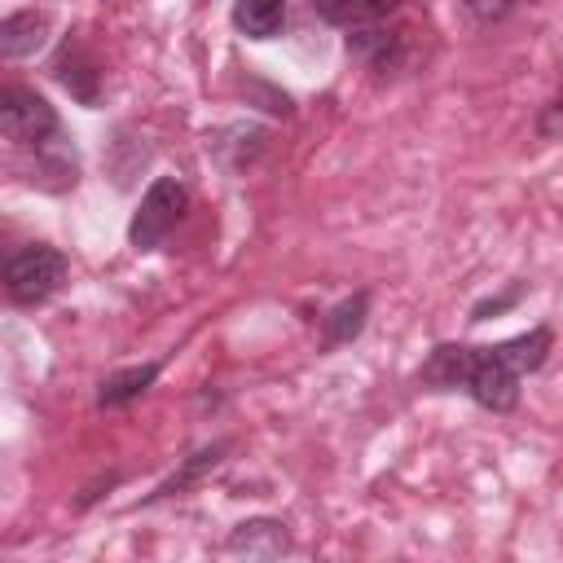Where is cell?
Wrapping results in <instances>:
<instances>
[{
    "label": "cell",
    "instance_id": "277c9868",
    "mask_svg": "<svg viewBox=\"0 0 563 563\" xmlns=\"http://www.w3.org/2000/svg\"><path fill=\"white\" fill-rule=\"evenodd\" d=\"M0 132L13 150H35L53 136H62V119L40 92H31L22 84H4L0 88Z\"/></svg>",
    "mask_w": 563,
    "mask_h": 563
},
{
    "label": "cell",
    "instance_id": "ac0fdd59",
    "mask_svg": "<svg viewBox=\"0 0 563 563\" xmlns=\"http://www.w3.org/2000/svg\"><path fill=\"white\" fill-rule=\"evenodd\" d=\"M462 4H466L479 22H501V18L510 13V4H515V0H462Z\"/></svg>",
    "mask_w": 563,
    "mask_h": 563
},
{
    "label": "cell",
    "instance_id": "8fae6325",
    "mask_svg": "<svg viewBox=\"0 0 563 563\" xmlns=\"http://www.w3.org/2000/svg\"><path fill=\"white\" fill-rule=\"evenodd\" d=\"M347 53L356 62H365L369 70H391L405 53V31H387L383 22L356 26V31H347Z\"/></svg>",
    "mask_w": 563,
    "mask_h": 563
},
{
    "label": "cell",
    "instance_id": "9a60e30c",
    "mask_svg": "<svg viewBox=\"0 0 563 563\" xmlns=\"http://www.w3.org/2000/svg\"><path fill=\"white\" fill-rule=\"evenodd\" d=\"M233 31L246 40H273L286 26V0H233Z\"/></svg>",
    "mask_w": 563,
    "mask_h": 563
},
{
    "label": "cell",
    "instance_id": "3957f363",
    "mask_svg": "<svg viewBox=\"0 0 563 563\" xmlns=\"http://www.w3.org/2000/svg\"><path fill=\"white\" fill-rule=\"evenodd\" d=\"M185 207H189L185 180H176V176H154L150 189H145L141 202H136L132 220H128V246H132V251H158V246L172 238V229L180 224Z\"/></svg>",
    "mask_w": 563,
    "mask_h": 563
},
{
    "label": "cell",
    "instance_id": "7c38bea8",
    "mask_svg": "<svg viewBox=\"0 0 563 563\" xmlns=\"http://www.w3.org/2000/svg\"><path fill=\"white\" fill-rule=\"evenodd\" d=\"M365 321H369V290H352L347 299H339L334 308H325V317H321V347L334 352V347L361 339Z\"/></svg>",
    "mask_w": 563,
    "mask_h": 563
},
{
    "label": "cell",
    "instance_id": "4fadbf2b",
    "mask_svg": "<svg viewBox=\"0 0 563 563\" xmlns=\"http://www.w3.org/2000/svg\"><path fill=\"white\" fill-rule=\"evenodd\" d=\"M405 0H312L317 18L339 26V31H356V26H374L387 22Z\"/></svg>",
    "mask_w": 563,
    "mask_h": 563
},
{
    "label": "cell",
    "instance_id": "52a82bcc",
    "mask_svg": "<svg viewBox=\"0 0 563 563\" xmlns=\"http://www.w3.org/2000/svg\"><path fill=\"white\" fill-rule=\"evenodd\" d=\"M53 79L79 101V106H97L101 101V66H97V57L79 44V40H62V48L53 53Z\"/></svg>",
    "mask_w": 563,
    "mask_h": 563
},
{
    "label": "cell",
    "instance_id": "8992f818",
    "mask_svg": "<svg viewBox=\"0 0 563 563\" xmlns=\"http://www.w3.org/2000/svg\"><path fill=\"white\" fill-rule=\"evenodd\" d=\"M295 541H290V528L273 515H255V519H242L229 528L224 537V554L233 559H282L290 554Z\"/></svg>",
    "mask_w": 563,
    "mask_h": 563
},
{
    "label": "cell",
    "instance_id": "9c48e42d",
    "mask_svg": "<svg viewBox=\"0 0 563 563\" xmlns=\"http://www.w3.org/2000/svg\"><path fill=\"white\" fill-rule=\"evenodd\" d=\"M44 40H48V13L44 9H18V13H9L0 22V57L4 62L40 53Z\"/></svg>",
    "mask_w": 563,
    "mask_h": 563
},
{
    "label": "cell",
    "instance_id": "2e32d148",
    "mask_svg": "<svg viewBox=\"0 0 563 563\" xmlns=\"http://www.w3.org/2000/svg\"><path fill=\"white\" fill-rule=\"evenodd\" d=\"M537 132H541V136H563V79H559V92H554V97L541 106Z\"/></svg>",
    "mask_w": 563,
    "mask_h": 563
},
{
    "label": "cell",
    "instance_id": "5b68a950",
    "mask_svg": "<svg viewBox=\"0 0 563 563\" xmlns=\"http://www.w3.org/2000/svg\"><path fill=\"white\" fill-rule=\"evenodd\" d=\"M26 163H22V172H26V180L35 185V189H44V194H66V189H75L79 185V150H75V141L62 132V136H53V141H44V145H35V150H18Z\"/></svg>",
    "mask_w": 563,
    "mask_h": 563
},
{
    "label": "cell",
    "instance_id": "7a4b0ae2",
    "mask_svg": "<svg viewBox=\"0 0 563 563\" xmlns=\"http://www.w3.org/2000/svg\"><path fill=\"white\" fill-rule=\"evenodd\" d=\"M66 255L48 242H31V246H18L9 260H4V295L18 303V308H35V303H48L62 286H66Z\"/></svg>",
    "mask_w": 563,
    "mask_h": 563
},
{
    "label": "cell",
    "instance_id": "30bf717a",
    "mask_svg": "<svg viewBox=\"0 0 563 563\" xmlns=\"http://www.w3.org/2000/svg\"><path fill=\"white\" fill-rule=\"evenodd\" d=\"M224 453H229V444L224 440H216V444H202L198 453H189L185 462H180V471H172L150 497H145V506H154V501H167V497H180V493H189L194 484H202L211 471H220L224 466Z\"/></svg>",
    "mask_w": 563,
    "mask_h": 563
},
{
    "label": "cell",
    "instance_id": "6da1fadb",
    "mask_svg": "<svg viewBox=\"0 0 563 563\" xmlns=\"http://www.w3.org/2000/svg\"><path fill=\"white\" fill-rule=\"evenodd\" d=\"M554 347L550 325H532L501 343H435L418 365V383L431 391H466L479 409L510 413L519 405V378L537 374Z\"/></svg>",
    "mask_w": 563,
    "mask_h": 563
},
{
    "label": "cell",
    "instance_id": "e0dca14e",
    "mask_svg": "<svg viewBox=\"0 0 563 563\" xmlns=\"http://www.w3.org/2000/svg\"><path fill=\"white\" fill-rule=\"evenodd\" d=\"M519 295H523V286H510V295H497V299H484V303H475L466 321H488L493 312H506V308H510Z\"/></svg>",
    "mask_w": 563,
    "mask_h": 563
},
{
    "label": "cell",
    "instance_id": "ba28073f",
    "mask_svg": "<svg viewBox=\"0 0 563 563\" xmlns=\"http://www.w3.org/2000/svg\"><path fill=\"white\" fill-rule=\"evenodd\" d=\"M158 374H163V361H141V365H123V369L106 374L101 387H97V409H128V405H136L154 387Z\"/></svg>",
    "mask_w": 563,
    "mask_h": 563
},
{
    "label": "cell",
    "instance_id": "5bb4252c",
    "mask_svg": "<svg viewBox=\"0 0 563 563\" xmlns=\"http://www.w3.org/2000/svg\"><path fill=\"white\" fill-rule=\"evenodd\" d=\"M260 150H264V128H255V123H229V128L216 132V141H211V154L220 158L224 172L251 167V163L260 158Z\"/></svg>",
    "mask_w": 563,
    "mask_h": 563
}]
</instances>
